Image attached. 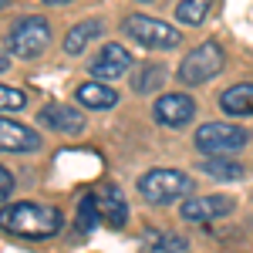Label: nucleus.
Returning a JSON list of instances; mask_svg holds the SVG:
<instances>
[{"label":"nucleus","mask_w":253,"mask_h":253,"mask_svg":"<svg viewBox=\"0 0 253 253\" xmlns=\"http://www.w3.org/2000/svg\"><path fill=\"white\" fill-rule=\"evenodd\" d=\"M64 213L58 206H44V203H7L0 210V230L24 240H51L61 233Z\"/></svg>","instance_id":"obj_1"},{"label":"nucleus","mask_w":253,"mask_h":253,"mask_svg":"<svg viewBox=\"0 0 253 253\" xmlns=\"http://www.w3.org/2000/svg\"><path fill=\"white\" fill-rule=\"evenodd\" d=\"M193 193V179L179 169H149L138 179V196L152 206H169Z\"/></svg>","instance_id":"obj_2"},{"label":"nucleus","mask_w":253,"mask_h":253,"mask_svg":"<svg viewBox=\"0 0 253 253\" xmlns=\"http://www.w3.org/2000/svg\"><path fill=\"white\" fill-rule=\"evenodd\" d=\"M7 51L14 54V58H41L44 51H47V44H51V24L44 17H20L10 24V31H7Z\"/></svg>","instance_id":"obj_3"},{"label":"nucleus","mask_w":253,"mask_h":253,"mask_svg":"<svg viewBox=\"0 0 253 253\" xmlns=\"http://www.w3.org/2000/svg\"><path fill=\"white\" fill-rule=\"evenodd\" d=\"M193 142L203 156L226 159V156H233V152H240V149H247L250 135H247V128H236L230 122H206V125L196 128Z\"/></svg>","instance_id":"obj_4"},{"label":"nucleus","mask_w":253,"mask_h":253,"mask_svg":"<svg viewBox=\"0 0 253 253\" xmlns=\"http://www.w3.org/2000/svg\"><path fill=\"white\" fill-rule=\"evenodd\" d=\"M223 61H226L223 47L216 41H203V44H196L193 51L182 58V64H179V81L186 88H199V84L213 81L223 71Z\"/></svg>","instance_id":"obj_5"},{"label":"nucleus","mask_w":253,"mask_h":253,"mask_svg":"<svg viewBox=\"0 0 253 253\" xmlns=\"http://www.w3.org/2000/svg\"><path fill=\"white\" fill-rule=\"evenodd\" d=\"M122 31L128 34L132 41H138L142 47L149 51H172L182 44V31L166 24V20H156V17H145V14H132V17L122 20Z\"/></svg>","instance_id":"obj_6"},{"label":"nucleus","mask_w":253,"mask_h":253,"mask_svg":"<svg viewBox=\"0 0 253 253\" xmlns=\"http://www.w3.org/2000/svg\"><path fill=\"white\" fill-rule=\"evenodd\" d=\"M132 64H135V61H132V54H128L122 44H105L95 58L88 61V75L95 81H108V84H112L115 78L128 75Z\"/></svg>","instance_id":"obj_7"},{"label":"nucleus","mask_w":253,"mask_h":253,"mask_svg":"<svg viewBox=\"0 0 253 253\" xmlns=\"http://www.w3.org/2000/svg\"><path fill=\"white\" fill-rule=\"evenodd\" d=\"M152 115H156V122L166 125V128H186L196 118V101L189 95H182V91H172V95L156 98Z\"/></svg>","instance_id":"obj_8"},{"label":"nucleus","mask_w":253,"mask_h":253,"mask_svg":"<svg viewBox=\"0 0 253 253\" xmlns=\"http://www.w3.org/2000/svg\"><path fill=\"white\" fill-rule=\"evenodd\" d=\"M236 210V199L233 196H199V199H186L182 203V210H179V216L186 219V223H213V219H219V216H230Z\"/></svg>","instance_id":"obj_9"},{"label":"nucleus","mask_w":253,"mask_h":253,"mask_svg":"<svg viewBox=\"0 0 253 253\" xmlns=\"http://www.w3.org/2000/svg\"><path fill=\"white\" fill-rule=\"evenodd\" d=\"M41 149V135L31 125H20L14 118H0V152L7 156H27Z\"/></svg>","instance_id":"obj_10"},{"label":"nucleus","mask_w":253,"mask_h":253,"mask_svg":"<svg viewBox=\"0 0 253 253\" xmlns=\"http://www.w3.org/2000/svg\"><path fill=\"white\" fill-rule=\"evenodd\" d=\"M38 122L51 132H61V135H81L84 132V115L71 105H61V101H51L38 112Z\"/></svg>","instance_id":"obj_11"},{"label":"nucleus","mask_w":253,"mask_h":253,"mask_svg":"<svg viewBox=\"0 0 253 253\" xmlns=\"http://www.w3.org/2000/svg\"><path fill=\"white\" fill-rule=\"evenodd\" d=\"M75 101L81 108H95V112H105V108H115L118 105V91L108 84V81H84L75 91Z\"/></svg>","instance_id":"obj_12"},{"label":"nucleus","mask_w":253,"mask_h":253,"mask_svg":"<svg viewBox=\"0 0 253 253\" xmlns=\"http://www.w3.org/2000/svg\"><path fill=\"white\" fill-rule=\"evenodd\" d=\"M95 38H105V24L98 17H88V20H81V24H75L64 34V54H84V47Z\"/></svg>","instance_id":"obj_13"},{"label":"nucleus","mask_w":253,"mask_h":253,"mask_svg":"<svg viewBox=\"0 0 253 253\" xmlns=\"http://www.w3.org/2000/svg\"><path fill=\"white\" fill-rule=\"evenodd\" d=\"M98 203H101L105 219H108L115 230L128 223V203H125V196H122V189H118V186H105V189H101V196H98Z\"/></svg>","instance_id":"obj_14"},{"label":"nucleus","mask_w":253,"mask_h":253,"mask_svg":"<svg viewBox=\"0 0 253 253\" xmlns=\"http://www.w3.org/2000/svg\"><path fill=\"white\" fill-rule=\"evenodd\" d=\"M219 108L226 115H253V84H233L219 95Z\"/></svg>","instance_id":"obj_15"},{"label":"nucleus","mask_w":253,"mask_h":253,"mask_svg":"<svg viewBox=\"0 0 253 253\" xmlns=\"http://www.w3.org/2000/svg\"><path fill=\"white\" fill-rule=\"evenodd\" d=\"M142 250L145 253H186L189 243L179 233H162V230H145L142 236Z\"/></svg>","instance_id":"obj_16"},{"label":"nucleus","mask_w":253,"mask_h":253,"mask_svg":"<svg viewBox=\"0 0 253 253\" xmlns=\"http://www.w3.org/2000/svg\"><path fill=\"white\" fill-rule=\"evenodd\" d=\"M162 84H166V68L156 64V61L138 64V71L132 75V91H135V95H152Z\"/></svg>","instance_id":"obj_17"},{"label":"nucleus","mask_w":253,"mask_h":253,"mask_svg":"<svg viewBox=\"0 0 253 253\" xmlns=\"http://www.w3.org/2000/svg\"><path fill=\"white\" fill-rule=\"evenodd\" d=\"M199 172H206L216 182H236L247 175V169L233 159H206V162H199Z\"/></svg>","instance_id":"obj_18"},{"label":"nucleus","mask_w":253,"mask_h":253,"mask_svg":"<svg viewBox=\"0 0 253 253\" xmlns=\"http://www.w3.org/2000/svg\"><path fill=\"white\" fill-rule=\"evenodd\" d=\"M210 10H213V0H179L175 20L186 24V27H199L203 20L210 17Z\"/></svg>","instance_id":"obj_19"},{"label":"nucleus","mask_w":253,"mask_h":253,"mask_svg":"<svg viewBox=\"0 0 253 253\" xmlns=\"http://www.w3.org/2000/svg\"><path fill=\"white\" fill-rule=\"evenodd\" d=\"M101 203H98V193H88V196H81V203H78V226H81V233H91L98 223H101Z\"/></svg>","instance_id":"obj_20"},{"label":"nucleus","mask_w":253,"mask_h":253,"mask_svg":"<svg viewBox=\"0 0 253 253\" xmlns=\"http://www.w3.org/2000/svg\"><path fill=\"white\" fill-rule=\"evenodd\" d=\"M27 105V95L14 84H0V112H17Z\"/></svg>","instance_id":"obj_21"},{"label":"nucleus","mask_w":253,"mask_h":253,"mask_svg":"<svg viewBox=\"0 0 253 253\" xmlns=\"http://www.w3.org/2000/svg\"><path fill=\"white\" fill-rule=\"evenodd\" d=\"M10 193H14V175H10V169L0 166V203H3Z\"/></svg>","instance_id":"obj_22"},{"label":"nucleus","mask_w":253,"mask_h":253,"mask_svg":"<svg viewBox=\"0 0 253 253\" xmlns=\"http://www.w3.org/2000/svg\"><path fill=\"white\" fill-rule=\"evenodd\" d=\"M7 68H10V51L0 47V71H7Z\"/></svg>","instance_id":"obj_23"},{"label":"nucleus","mask_w":253,"mask_h":253,"mask_svg":"<svg viewBox=\"0 0 253 253\" xmlns=\"http://www.w3.org/2000/svg\"><path fill=\"white\" fill-rule=\"evenodd\" d=\"M41 3H71V0H41Z\"/></svg>","instance_id":"obj_24"},{"label":"nucleus","mask_w":253,"mask_h":253,"mask_svg":"<svg viewBox=\"0 0 253 253\" xmlns=\"http://www.w3.org/2000/svg\"><path fill=\"white\" fill-rule=\"evenodd\" d=\"M3 7H10V0H0V10H3Z\"/></svg>","instance_id":"obj_25"},{"label":"nucleus","mask_w":253,"mask_h":253,"mask_svg":"<svg viewBox=\"0 0 253 253\" xmlns=\"http://www.w3.org/2000/svg\"><path fill=\"white\" fill-rule=\"evenodd\" d=\"M138 3H152V0H138Z\"/></svg>","instance_id":"obj_26"}]
</instances>
